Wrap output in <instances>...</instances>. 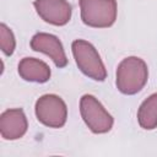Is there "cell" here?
Masks as SVG:
<instances>
[{"mask_svg": "<svg viewBox=\"0 0 157 157\" xmlns=\"http://www.w3.org/2000/svg\"><path fill=\"white\" fill-rule=\"evenodd\" d=\"M115 75V85L119 92L132 96L140 92L147 83L148 67L141 58L128 56L119 63Z\"/></svg>", "mask_w": 157, "mask_h": 157, "instance_id": "obj_1", "label": "cell"}, {"mask_svg": "<svg viewBox=\"0 0 157 157\" xmlns=\"http://www.w3.org/2000/svg\"><path fill=\"white\" fill-rule=\"evenodd\" d=\"M71 50L82 74L94 81H104L107 78L105 66L93 44L85 39H75L71 44Z\"/></svg>", "mask_w": 157, "mask_h": 157, "instance_id": "obj_2", "label": "cell"}, {"mask_svg": "<svg viewBox=\"0 0 157 157\" xmlns=\"http://www.w3.org/2000/svg\"><path fill=\"white\" fill-rule=\"evenodd\" d=\"M82 22L93 28H108L114 25L118 13L115 0H78Z\"/></svg>", "mask_w": 157, "mask_h": 157, "instance_id": "obj_3", "label": "cell"}, {"mask_svg": "<svg viewBox=\"0 0 157 157\" xmlns=\"http://www.w3.org/2000/svg\"><path fill=\"white\" fill-rule=\"evenodd\" d=\"M80 113L87 128L94 134H105L113 128V117L92 94H83L81 97Z\"/></svg>", "mask_w": 157, "mask_h": 157, "instance_id": "obj_4", "label": "cell"}, {"mask_svg": "<svg viewBox=\"0 0 157 157\" xmlns=\"http://www.w3.org/2000/svg\"><path fill=\"white\" fill-rule=\"evenodd\" d=\"M39 123L48 128H63L67 120V107L64 99L56 94H43L34 105Z\"/></svg>", "mask_w": 157, "mask_h": 157, "instance_id": "obj_5", "label": "cell"}, {"mask_svg": "<svg viewBox=\"0 0 157 157\" xmlns=\"http://www.w3.org/2000/svg\"><path fill=\"white\" fill-rule=\"evenodd\" d=\"M33 6L39 17L54 26H65L72 13V7L66 0H34Z\"/></svg>", "mask_w": 157, "mask_h": 157, "instance_id": "obj_6", "label": "cell"}, {"mask_svg": "<svg viewBox=\"0 0 157 157\" xmlns=\"http://www.w3.org/2000/svg\"><path fill=\"white\" fill-rule=\"evenodd\" d=\"M31 48L34 52L43 53L54 61L56 67H65L67 65V58L60 39L50 33L39 32L36 33L31 39Z\"/></svg>", "mask_w": 157, "mask_h": 157, "instance_id": "obj_7", "label": "cell"}, {"mask_svg": "<svg viewBox=\"0 0 157 157\" xmlns=\"http://www.w3.org/2000/svg\"><path fill=\"white\" fill-rule=\"evenodd\" d=\"M28 129V121L22 108L6 109L0 115V134L4 140H17Z\"/></svg>", "mask_w": 157, "mask_h": 157, "instance_id": "obj_8", "label": "cell"}, {"mask_svg": "<svg viewBox=\"0 0 157 157\" xmlns=\"http://www.w3.org/2000/svg\"><path fill=\"white\" fill-rule=\"evenodd\" d=\"M18 75L28 82L44 83L49 81L52 71L47 63L36 58H23L18 63Z\"/></svg>", "mask_w": 157, "mask_h": 157, "instance_id": "obj_9", "label": "cell"}, {"mask_svg": "<svg viewBox=\"0 0 157 157\" xmlns=\"http://www.w3.org/2000/svg\"><path fill=\"white\" fill-rule=\"evenodd\" d=\"M137 121L145 130H153L157 128V92L141 103L137 110Z\"/></svg>", "mask_w": 157, "mask_h": 157, "instance_id": "obj_10", "label": "cell"}, {"mask_svg": "<svg viewBox=\"0 0 157 157\" xmlns=\"http://www.w3.org/2000/svg\"><path fill=\"white\" fill-rule=\"evenodd\" d=\"M0 45H1L2 53L7 56L12 55L15 52V48H16L15 36H13L12 31L5 23L0 25Z\"/></svg>", "mask_w": 157, "mask_h": 157, "instance_id": "obj_11", "label": "cell"}]
</instances>
